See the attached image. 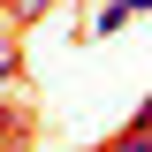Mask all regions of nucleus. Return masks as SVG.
I'll use <instances>...</instances> for the list:
<instances>
[{"label":"nucleus","instance_id":"obj_1","mask_svg":"<svg viewBox=\"0 0 152 152\" xmlns=\"http://www.w3.org/2000/svg\"><path fill=\"white\" fill-rule=\"evenodd\" d=\"M23 69V46H15V31H0V84Z\"/></svg>","mask_w":152,"mask_h":152},{"label":"nucleus","instance_id":"obj_3","mask_svg":"<svg viewBox=\"0 0 152 152\" xmlns=\"http://www.w3.org/2000/svg\"><path fill=\"white\" fill-rule=\"evenodd\" d=\"M137 8H145V0H107V15H99V31H114V23H122V15H137Z\"/></svg>","mask_w":152,"mask_h":152},{"label":"nucleus","instance_id":"obj_2","mask_svg":"<svg viewBox=\"0 0 152 152\" xmlns=\"http://www.w3.org/2000/svg\"><path fill=\"white\" fill-rule=\"evenodd\" d=\"M46 8H53V0H8V23H15V31H23V23H38V15H46Z\"/></svg>","mask_w":152,"mask_h":152}]
</instances>
